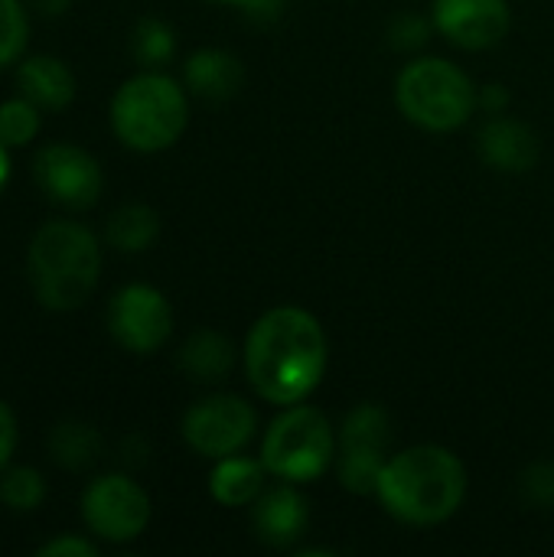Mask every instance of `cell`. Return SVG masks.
I'll return each mask as SVG.
<instances>
[{
    "label": "cell",
    "instance_id": "cell-29",
    "mask_svg": "<svg viewBox=\"0 0 554 557\" xmlns=\"http://www.w3.org/2000/svg\"><path fill=\"white\" fill-rule=\"evenodd\" d=\"M509 104V91L503 85H487L480 88V108H487L490 114H503Z\"/></svg>",
    "mask_w": 554,
    "mask_h": 557
},
{
    "label": "cell",
    "instance_id": "cell-24",
    "mask_svg": "<svg viewBox=\"0 0 554 557\" xmlns=\"http://www.w3.org/2000/svg\"><path fill=\"white\" fill-rule=\"evenodd\" d=\"M26 13L20 0H0V69L10 65L26 46Z\"/></svg>",
    "mask_w": 554,
    "mask_h": 557
},
{
    "label": "cell",
    "instance_id": "cell-13",
    "mask_svg": "<svg viewBox=\"0 0 554 557\" xmlns=\"http://www.w3.org/2000/svg\"><path fill=\"white\" fill-rule=\"evenodd\" d=\"M251 506H255L251 509V525H255L258 539L268 542L271 548L294 545L310 525L307 499L294 490V483L264 490Z\"/></svg>",
    "mask_w": 554,
    "mask_h": 557
},
{
    "label": "cell",
    "instance_id": "cell-17",
    "mask_svg": "<svg viewBox=\"0 0 554 557\" xmlns=\"http://www.w3.org/2000/svg\"><path fill=\"white\" fill-rule=\"evenodd\" d=\"M264 476H271V473H268L261 457L248 460V457L232 454V457L216 460V470L209 476V493L225 509L251 506L264 493Z\"/></svg>",
    "mask_w": 554,
    "mask_h": 557
},
{
    "label": "cell",
    "instance_id": "cell-8",
    "mask_svg": "<svg viewBox=\"0 0 554 557\" xmlns=\"http://www.w3.org/2000/svg\"><path fill=\"white\" fill-rule=\"evenodd\" d=\"M255 431H258V411L238 395L202 398L183 418L186 444L209 460H222L245 450Z\"/></svg>",
    "mask_w": 554,
    "mask_h": 557
},
{
    "label": "cell",
    "instance_id": "cell-14",
    "mask_svg": "<svg viewBox=\"0 0 554 557\" xmlns=\"http://www.w3.org/2000/svg\"><path fill=\"white\" fill-rule=\"evenodd\" d=\"M480 157L500 173H526L539 163V137L529 124L493 114L477 137Z\"/></svg>",
    "mask_w": 554,
    "mask_h": 557
},
{
    "label": "cell",
    "instance_id": "cell-30",
    "mask_svg": "<svg viewBox=\"0 0 554 557\" xmlns=\"http://www.w3.org/2000/svg\"><path fill=\"white\" fill-rule=\"evenodd\" d=\"M245 10L258 20H271L281 13V0H245Z\"/></svg>",
    "mask_w": 554,
    "mask_h": 557
},
{
    "label": "cell",
    "instance_id": "cell-33",
    "mask_svg": "<svg viewBox=\"0 0 554 557\" xmlns=\"http://www.w3.org/2000/svg\"><path fill=\"white\" fill-rule=\"evenodd\" d=\"M225 3H245V0H225Z\"/></svg>",
    "mask_w": 554,
    "mask_h": 557
},
{
    "label": "cell",
    "instance_id": "cell-3",
    "mask_svg": "<svg viewBox=\"0 0 554 557\" xmlns=\"http://www.w3.org/2000/svg\"><path fill=\"white\" fill-rule=\"evenodd\" d=\"M101 274V248L78 222H46L29 245V281L49 310L82 307Z\"/></svg>",
    "mask_w": 554,
    "mask_h": 557
},
{
    "label": "cell",
    "instance_id": "cell-22",
    "mask_svg": "<svg viewBox=\"0 0 554 557\" xmlns=\"http://www.w3.org/2000/svg\"><path fill=\"white\" fill-rule=\"evenodd\" d=\"M39 131V108L29 98H10L0 104V144L23 147Z\"/></svg>",
    "mask_w": 554,
    "mask_h": 557
},
{
    "label": "cell",
    "instance_id": "cell-21",
    "mask_svg": "<svg viewBox=\"0 0 554 557\" xmlns=\"http://www.w3.org/2000/svg\"><path fill=\"white\" fill-rule=\"evenodd\" d=\"M46 496V483L33 467H16L0 480V503L13 512H33Z\"/></svg>",
    "mask_w": 554,
    "mask_h": 557
},
{
    "label": "cell",
    "instance_id": "cell-20",
    "mask_svg": "<svg viewBox=\"0 0 554 557\" xmlns=\"http://www.w3.org/2000/svg\"><path fill=\"white\" fill-rule=\"evenodd\" d=\"M49 450H52V460L59 467H69V470H82L88 467L91 460H98L101 454V437L91 424H82V421H65L52 431L49 437Z\"/></svg>",
    "mask_w": 554,
    "mask_h": 557
},
{
    "label": "cell",
    "instance_id": "cell-18",
    "mask_svg": "<svg viewBox=\"0 0 554 557\" xmlns=\"http://www.w3.org/2000/svg\"><path fill=\"white\" fill-rule=\"evenodd\" d=\"M180 366L196 382H222L235 369V343L216 330H199L183 343Z\"/></svg>",
    "mask_w": 554,
    "mask_h": 557
},
{
    "label": "cell",
    "instance_id": "cell-26",
    "mask_svg": "<svg viewBox=\"0 0 554 557\" xmlns=\"http://www.w3.org/2000/svg\"><path fill=\"white\" fill-rule=\"evenodd\" d=\"M389 33H392V46H398V49H418V46L428 42V23L421 16H415V13L395 16Z\"/></svg>",
    "mask_w": 554,
    "mask_h": 557
},
{
    "label": "cell",
    "instance_id": "cell-27",
    "mask_svg": "<svg viewBox=\"0 0 554 557\" xmlns=\"http://www.w3.org/2000/svg\"><path fill=\"white\" fill-rule=\"evenodd\" d=\"M98 548L85 539H56L39 548V557H95Z\"/></svg>",
    "mask_w": 554,
    "mask_h": 557
},
{
    "label": "cell",
    "instance_id": "cell-9",
    "mask_svg": "<svg viewBox=\"0 0 554 557\" xmlns=\"http://www.w3.org/2000/svg\"><path fill=\"white\" fill-rule=\"evenodd\" d=\"M85 525L108 542H134L150 522V496L127 476L108 473L82 496Z\"/></svg>",
    "mask_w": 554,
    "mask_h": 557
},
{
    "label": "cell",
    "instance_id": "cell-7",
    "mask_svg": "<svg viewBox=\"0 0 554 557\" xmlns=\"http://www.w3.org/2000/svg\"><path fill=\"white\" fill-rule=\"evenodd\" d=\"M389 444H392V421L389 411L379 405H359L346 414L343 431H340V447H336V473L340 483L356 493H376L379 476L389 463Z\"/></svg>",
    "mask_w": 554,
    "mask_h": 557
},
{
    "label": "cell",
    "instance_id": "cell-25",
    "mask_svg": "<svg viewBox=\"0 0 554 557\" xmlns=\"http://www.w3.org/2000/svg\"><path fill=\"white\" fill-rule=\"evenodd\" d=\"M522 499L535 509L554 506V463H532L522 473Z\"/></svg>",
    "mask_w": 554,
    "mask_h": 557
},
{
    "label": "cell",
    "instance_id": "cell-32",
    "mask_svg": "<svg viewBox=\"0 0 554 557\" xmlns=\"http://www.w3.org/2000/svg\"><path fill=\"white\" fill-rule=\"evenodd\" d=\"M7 144H0V189H3V183H7V176H10V160H7V150H3Z\"/></svg>",
    "mask_w": 554,
    "mask_h": 557
},
{
    "label": "cell",
    "instance_id": "cell-2",
    "mask_svg": "<svg viewBox=\"0 0 554 557\" xmlns=\"http://www.w3.org/2000/svg\"><path fill=\"white\" fill-rule=\"evenodd\" d=\"M376 496L405 525H441L467 499V467L447 447H408L389 457Z\"/></svg>",
    "mask_w": 554,
    "mask_h": 557
},
{
    "label": "cell",
    "instance_id": "cell-10",
    "mask_svg": "<svg viewBox=\"0 0 554 557\" xmlns=\"http://www.w3.org/2000/svg\"><path fill=\"white\" fill-rule=\"evenodd\" d=\"M108 330L127 352L147 356L167 343V336L173 330V310L157 287L127 284L124 290H118L111 297Z\"/></svg>",
    "mask_w": 554,
    "mask_h": 557
},
{
    "label": "cell",
    "instance_id": "cell-31",
    "mask_svg": "<svg viewBox=\"0 0 554 557\" xmlns=\"http://www.w3.org/2000/svg\"><path fill=\"white\" fill-rule=\"evenodd\" d=\"M69 3H72V0H33V7H36L39 13H46V16H59Z\"/></svg>",
    "mask_w": 554,
    "mask_h": 557
},
{
    "label": "cell",
    "instance_id": "cell-16",
    "mask_svg": "<svg viewBox=\"0 0 554 557\" xmlns=\"http://www.w3.org/2000/svg\"><path fill=\"white\" fill-rule=\"evenodd\" d=\"M16 85L23 98H29L36 108L59 111L75 98V75L69 65L56 55H33L16 69Z\"/></svg>",
    "mask_w": 554,
    "mask_h": 557
},
{
    "label": "cell",
    "instance_id": "cell-19",
    "mask_svg": "<svg viewBox=\"0 0 554 557\" xmlns=\"http://www.w3.org/2000/svg\"><path fill=\"white\" fill-rule=\"evenodd\" d=\"M160 232V215L150 209V206H140V202H131V206H121L111 219H108V242L118 248V251H144L153 245Z\"/></svg>",
    "mask_w": 554,
    "mask_h": 557
},
{
    "label": "cell",
    "instance_id": "cell-15",
    "mask_svg": "<svg viewBox=\"0 0 554 557\" xmlns=\"http://www.w3.org/2000/svg\"><path fill=\"white\" fill-rule=\"evenodd\" d=\"M245 69L238 55L225 49H199L186 62V85L206 101H229L242 91Z\"/></svg>",
    "mask_w": 554,
    "mask_h": 557
},
{
    "label": "cell",
    "instance_id": "cell-23",
    "mask_svg": "<svg viewBox=\"0 0 554 557\" xmlns=\"http://www.w3.org/2000/svg\"><path fill=\"white\" fill-rule=\"evenodd\" d=\"M176 49L173 29L160 20H140L134 29V55L144 65H163Z\"/></svg>",
    "mask_w": 554,
    "mask_h": 557
},
{
    "label": "cell",
    "instance_id": "cell-1",
    "mask_svg": "<svg viewBox=\"0 0 554 557\" xmlns=\"http://www.w3.org/2000/svg\"><path fill=\"white\" fill-rule=\"evenodd\" d=\"M245 375L251 388L281 408L307 401L327 372V333L304 307H274L255 320L245 339Z\"/></svg>",
    "mask_w": 554,
    "mask_h": 557
},
{
    "label": "cell",
    "instance_id": "cell-12",
    "mask_svg": "<svg viewBox=\"0 0 554 557\" xmlns=\"http://www.w3.org/2000/svg\"><path fill=\"white\" fill-rule=\"evenodd\" d=\"M509 23V0H434V26L460 49L496 46Z\"/></svg>",
    "mask_w": 554,
    "mask_h": 557
},
{
    "label": "cell",
    "instance_id": "cell-4",
    "mask_svg": "<svg viewBox=\"0 0 554 557\" xmlns=\"http://www.w3.org/2000/svg\"><path fill=\"white\" fill-rule=\"evenodd\" d=\"M189 121L186 91L160 72H140L127 78L111 101L114 134L140 153L167 150L180 140Z\"/></svg>",
    "mask_w": 554,
    "mask_h": 557
},
{
    "label": "cell",
    "instance_id": "cell-28",
    "mask_svg": "<svg viewBox=\"0 0 554 557\" xmlns=\"http://www.w3.org/2000/svg\"><path fill=\"white\" fill-rule=\"evenodd\" d=\"M13 447H16V421H13L10 408L0 401V467H7Z\"/></svg>",
    "mask_w": 554,
    "mask_h": 557
},
{
    "label": "cell",
    "instance_id": "cell-6",
    "mask_svg": "<svg viewBox=\"0 0 554 557\" xmlns=\"http://www.w3.org/2000/svg\"><path fill=\"white\" fill-rule=\"evenodd\" d=\"M340 437L330 418L310 405H291L264 434L261 460L271 476L284 483H310L336 460Z\"/></svg>",
    "mask_w": 554,
    "mask_h": 557
},
{
    "label": "cell",
    "instance_id": "cell-5",
    "mask_svg": "<svg viewBox=\"0 0 554 557\" xmlns=\"http://www.w3.org/2000/svg\"><path fill=\"white\" fill-rule=\"evenodd\" d=\"M395 101L411 124L444 134L470 121L473 108L480 104V88L454 62L424 55L398 72Z\"/></svg>",
    "mask_w": 554,
    "mask_h": 557
},
{
    "label": "cell",
    "instance_id": "cell-11",
    "mask_svg": "<svg viewBox=\"0 0 554 557\" xmlns=\"http://www.w3.org/2000/svg\"><path fill=\"white\" fill-rule=\"evenodd\" d=\"M36 180L49 199L69 209H88L101 196L98 160L75 144H49L36 153Z\"/></svg>",
    "mask_w": 554,
    "mask_h": 557
}]
</instances>
